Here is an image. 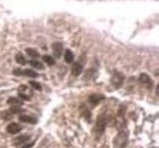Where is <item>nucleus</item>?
<instances>
[{
	"instance_id": "obj_11",
	"label": "nucleus",
	"mask_w": 159,
	"mask_h": 148,
	"mask_svg": "<svg viewBox=\"0 0 159 148\" xmlns=\"http://www.w3.org/2000/svg\"><path fill=\"white\" fill-rule=\"evenodd\" d=\"M89 103L91 104H93V105H96V104H98L99 103V100H102L103 99V95H97V94H92V95H89Z\"/></svg>"
},
{
	"instance_id": "obj_21",
	"label": "nucleus",
	"mask_w": 159,
	"mask_h": 148,
	"mask_svg": "<svg viewBox=\"0 0 159 148\" xmlns=\"http://www.w3.org/2000/svg\"><path fill=\"white\" fill-rule=\"evenodd\" d=\"M33 146V142H28V143H25V145H22L21 146V148H31Z\"/></svg>"
},
{
	"instance_id": "obj_22",
	"label": "nucleus",
	"mask_w": 159,
	"mask_h": 148,
	"mask_svg": "<svg viewBox=\"0 0 159 148\" xmlns=\"http://www.w3.org/2000/svg\"><path fill=\"white\" fill-rule=\"evenodd\" d=\"M14 75H17V76L22 75V70H21V69H15V70H14Z\"/></svg>"
},
{
	"instance_id": "obj_15",
	"label": "nucleus",
	"mask_w": 159,
	"mask_h": 148,
	"mask_svg": "<svg viewBox=\"0 0 159 148\" xmlns=\"http://www.w3.org/2000/svg\"><path fill=\"white\" fill-rule=\"evenodd\" d=\"M43 61L47 65H49V66H53L54 64H55V60H54V58H52V57H49V55H44L43 57Z\"/></svg>"
},
{
	"instance_id": "obj_13",
	"label": "nucleus",
	"mask_w": 159,
	"mask_h": 148,
	"mask_svg": "<svg viewBox=\"0 0 159 148\" xmlns=\"http://www.w3.org/2000/svg\"><path fill=\"white\" fill-rule=\"evenodd\" d=\"M29 64H31V66L32 68H35V69H39V70H42L43 68H44V65L40 63V61H38L37 59H32L29 61Z\"/></svg>"
},
{
	"instance_id": "obj_10",
	"label": "nucleus",
	"mask_w": 159,
	"mask_h": 148,
	"mask_svg": "<svg viewBox=\"0 0 159 148\" xmlns=\"http://www.w3.org/2000/svg\"><path fill=\"white\" fill-rule=\"evenodd\" d=\"M82 71H83V69H82V65H81V64L76 63V64L72 66V75H74V76H78V75H81Z\"/></svg>"
},
{
	"instance_id": "obj_7",
	"label": "nucleus",
	"mask_w": 159,
	"mask_h": 148,
	"mask_svg": "<svg viewBox=\"0 0 159 148\" xmlns=\"http://www.w3.org/2000/svg\"><path fill=\"white\" fill-rule=\"evenodd\" d=\"M151 77L148 76L147 74H142V75H140V82L142 83V85H145V86H148L149 87L151 86Z\"/></svg>"
},
{
	"instance_id": "obj_5",
	"label": "nucleus",
	"mask_w": 159,
	"mask_h": 148,
	"mask_svg": "<svg viewBox=\"0 0 159 148\" xmlns=\"http://www.w3.org/2000/svg\"><path fill=\"white\" fill-rule=\"evenodd\" d=\"M28 138H29V136H27V135H22V136H18L16 140H15L12 143H14V146H21V145H25L26 142L28 141Z\"/></svg>"
},
{
	"instance_id": "obj_9",
	"label": "nucleus",
	"mask_w": 159,
	"mask_h": 148,
	"mask_svg": "<svg viewBox=\"0 0 159 148\" xmlns=\"http://www.w3.org/2000/svg\"><path fill=\"white\" fill-rule=\"evenodd\" d=\"M20 120L22 122H26V124H35L37 120L32 116H28V115H20Z\"/></svg>"
},
{
	"instance_id": "obj_1",
	"label": "nucleus",
	"mask_w": 159,
	"mask_h": 148,
	"mask_svg": "<svg viewBox=\"0 0 159 148\" xmlns=\"http://www.w3.org/2000/svg\"><path fill=\"white\" fill-rule=\"evenodd\" d=\"M126 140H127L126 132H124V131L119 132V135H117L114 140V147L115 148H122L126 145Z\"/></svg>"
},
{
	"instance_id": "obj_4",
	"label": "nucleus",
	"mask_w": 159,
	"mask_h": 148,
	"mask_svg": "<svg viewBox=\"0 0 159 148\" xmlns=\"http://www.w3.org/2000/svg\"><path fill=\"white\" fill-rule=\"evenodd\" d=\"M6 130H8L9 134L16 135V134H18V132L21 131V127H20V125L16 124V122H11V124H9V126H8Z\"/></svg>"
},
{
	"instance_id": "obj_16",
	"label": "nucleus",
	"mask_w": 159,
	"mask_h": 148,
	"mask_svg": "<svg viewBox=\"0 0 159 148\" xmlns=\"http://www.w3.org/2000/svg\"><path fill=\"white\" fill-rule=\"evenodd\" d=\"M9 104L11 105H21L22 104V100H20V98H16V97H11V98H9Z\"/></svg>"
},
{
	"instance_id": "obj_6",
	"label": "nucleus",
	"mask_w": 159,
	"mask_h": 148,
	"mask_svg": "<svg viewBox=\"0 0 159 148\" xmlns=\"http://www.w3.org/2000/svg\"><path fill=\"white\" fill-rule=\"evenodd\" d=\"M53 50H54V54H55V58H59L61 55V52H63V44L56 42L53 44Z\"/></svg>"
},
{
	"instance_id": "obj_3",
	"label": "nucleus",
	"mask_w": 159,
	"mask_h": 148,
	"mask_svg": "<svg viewBox=\"0 0 159 148\" xmlns=\"http://www.w3.org/2000/svg\"><path fill=\"white\" fill-rule=\"evenodd\" d=\"M104 130H105V119H103V116H99L96 122V132L100 135L104 132Z\"/></svg>"
},
{
	"instance_id": "obj_2",
	"label": "nucleus",
	"mask_w": 159,
	"mask_h": 148,
	"mask_svg": "<svg viewBox=\"0 0 159 148\" xmlns=\"http://www.w3.org/2000/svg\"><path fill=\"white\" fill-rule=\"evenodd\" d=\"M111 82L116 88H119L120 86L124 83V75L120 74V72H115L114 76H113V78H111Z\"/></svg>"
},
{
	"instance_id": "obj_20",
	"label": "nucleus",
	"mask_w": 159,
	"mask_h": 148,
	"mask_svg": "<svg viewBox=\"0 0 159 148\" xmlns=\"http://www.w3.org/2000/svg\"><path fill=\"white\" fill-rule=\"evenodd\" d=\"M18 97L21 99H23V100H28L29 98H31V95L29 94H26V93H21V92H18Z\"/></svg>"
},
{
	"instance_id": "obj_12",
	"label": "nucleus",
	"mask_w": 159,
	"mask_h": 148,
	"mask_svg": "<svg viewBox=\"0 0 159 148\" xmlns=\"http://www.w3.org/2000/svg\"><path fill=\"white\" fill-rule=\"evenodd\" d=\"M22 75L27 76V77H32V78H37L38 77V74L35 72V71H33V70H29V69L22 70Z\"/></svg>"
},
{
	"instance_id": "obj_18",
	"label": "nucleus",
	"mask_w": 159,
	"mask_h": 148,
	"mask_svg": "<svg viewBox=\"0 0 159 148\" xmlns=\"http://www.w3.org/2000/svg\"><path fill=\"white\" fill-rule=\"evenodd\" d=\"M15 60H16L20 65H25V64H26V59L23 58V55L21 53H18V54L15 55Z\"/></svg>"
},
{
	"instance_id": "obj_14",
	"label": "nucleus",
	"mask_w": 159,
	"mask_h": 148,
	"mask_svg": "<svg viewBox=\"0 0 159 148\" xmlns=\"http://www.w3.org/2000/svg\"><path fill=\"white\" fill-rule=\"evenodd\" d=\"M26 52H27V54L29 55L31 58H33V59H37V58H39V53H38L35 49L27 48V49H26Z\"/></svg>"
},
{
	"instance_id": "obj_17",
	"label": "nucleus",
	"mask_w": 159,
	"mask_h": 148,
	"mask_svg": "<svg viewBox=\"0 0 159 148\" xmlns=\"http://www.w3.org/2000/svg\"><path fill=\"white\" fill-rule=\"evenodd\" d=\"M23 111L22 108H20L18 105H12L11 108H10V114H21Z\"/></svg>"
},
{
	"instance_id": "obj_8",
	"label": "nucleus",
	"mask_w": 159,
	"mask_h": 148,
	"mask_svg": "<svg viewBox=\"0 0 159 148\" xmlns=\"http://www.w3.org/2000/svg\"><path fill=\"white\" fill-rule=\"evenodd\" d=\"M64 59H65V61H66L68 64H71V63L74 61V54H72V52H71L70 49H66V50H65Z\"/></svg>"
},
{
	"instance_id": "obj_19",
	"label": "nucleus",
	"mask_w": 159,
	"mask_h": 148,
	"mask_svg": "<svg viewBox=\"0 0 159 148\" xmlns=\"http://www.w3.org/2000/svg\"><path fill=\"white\" fill-rule=\"evenodd\" d=\"M29 85L32 86V87H33L34 89H37V91H40V89H42V86H40V85L37 82V81H31Z\"/></svg>"
}]
</instances>
